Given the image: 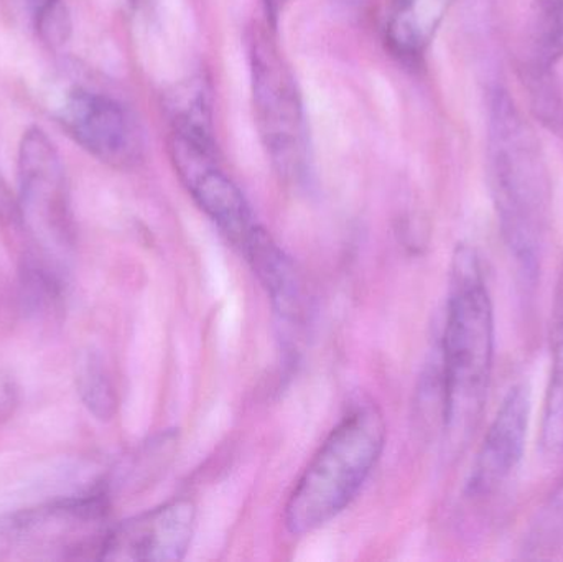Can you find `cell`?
<instances>
[{
	"mask_svg": "<svg viewBox=\"0 0 563 562\" xmlns=\"http://www.w3.org/2000/svg\"><path fill=\"white\" fill-rule=\"evenodd\" d=\"M455 0H390L386 43L404 62H419L442 26Z\"/></svg>",
	"mask_w": 563,
	"mask_h": 562,
	"instance_id": "7c38bea8",
	"label": "cell"
},
{
	"mask_svg": "<svg viewBox=\"0 0 563 562\" xmlns=\"http://www.w3.org/2000/svg\"><path fill=\"white\" fill-rule=\"evenodd\" d=\"M386 434L383 412L374 405L357 406L338 422L288 495V533H313L350 507L383 455Z\"/></svg>",
	"mask_w": 563,
	"mask_h": 562,
	"instance_id": "3957f363",
	"label": "cell"
},
{
	"mask_svg": "<svg viewBox=\"0 0 563 562\" xmlns=\"http://www.w3.org/2000/svg\"><path fill=\"white\" fill-rule=\"evenodd\" d=\"M563 56V0H536L521 71H554Z\"/></svg>",
	"mask_w": 563,
	"mask_h": 562,
	"instance_id": "5bb4252c",
	"label": "cell"
},
{
	"mask_svg": "<svg viewBox=\"0 0 563 562\" xmlns=\"http://www.w3.org/2000/svg\"><path fill=\"white\" fill-rule=\"evenodd\" d=\"M26 2H29L30 10H32L35 23L42 22L46 15L62 7V0H26Z\"/></svg>",
	"mask_w": 563,
	"mask_h": 562,
	"instance_id": "e0dca14e",
	"label": "cell"
},
{
	"mask_svg": "<svg viewBox=\"0 0 563 562\" xmlns=\"http://www.w3.org/2000/svg\"><path fill=\"white\" fill-rule=\"evenodd\" d=\"M241 253L246 256L257 279L269 294L277 316L284 322H300L303 317V293H301L300 279L290 257L271 236L269 231L266 228H260Z\"/></svg>",
	"mask_w": 563,
	"mask_h": 562,
	"instance_id": "8fae6325",
	"label": "cell"
},
{
	"mask_svg": "<svg viewBox=\"0 0 563 562\" xmlns=\"http://www.w3.org/2000/svg\"><path fill=\"white\" fill-rule=\"evenodd\" d=\"M251 48L254 111L261 137L280 175L300 178L307 167V131L294 76L264 35Z\"/></svg>",
	"mask_w": 563,
	"mask_h": 562,
	"instance_id": "8992f818",
	"label": "cell"
},
{
	"mask_svg": "<svg viewBox=\"0 0 563 562\" xmlns=\"http://www.w3.org/2000/svg\"><path fill=\"white\" fill-rule=\"evenodd\" d=\"M76 388L88 411L99 421L114 418L118 393L104 360L96 352L82 353L76 366Z\"/></svg>",
	"mask_w": 563,
	"mask_h": 562,
	"instance_id": "9a60e30c",
	"label": "cell"
},
{
	"mask_svg": "<svg viewBox=\"0 0 563 562\" xmlns=\"http://www.w3.org/2000/svg\"><path fill=\"white\" fill-rule=\"evenodd\" d=\"M58 119L76 144L109 167L131 170L144 158L141 122L111 92L78 86L66 96Z\"/></svg>",
	"mask_w": 563,
	"mask_h": 562,
	"instance_id": "ba28073f",
	"label": "cell"
},
{
	"mask_svg": "<svg viewBox=\"0 0 563 562\" xmlns=\"http://www.w3.org/2000/svg\"><path fill=\"white\" fill-rule=\"evenodd\" d=\"M551 376L542 412L541 444L549 454L563 452V264L552 307Z\"/></svg>",
	"mask_w": 563,
	"mask_h": 562,
	"instance_id": "4fadbf2b",
	"label": "cell"
},
{
	"mask_svg": "<svg viewBox=\"0 0 563 562\" xmlns=\"http://www.w3.org/2000/svg\"><path fill=\"white\" fill-rule=\"evenodd\" d=\"M495 362V312L478 254L460 244L450 267L442 339V422L446 444H465L478 425Z\"/></svg>",
	"mask_w": 563,
	"mask_h": 562,
	"instance_id": "6da1fadb",
	"label": "cell"
},
{
	"mask_svg": "<svg viewBox=\"0 0 563 562\" xmlns=\"http://www.w3.org/2000/svg\"><path fill=\"white\" fill-rule=\"evenodd\" d=\"M16 207L36 253L59 263L75 243V223L65 165L40 128L29 129L20 142Z\"/></svg>",
	"mask_w": 563,
	"mask_h": 562,
	"instance_id": "5b68a950",
	"label": "cell"
},
{
	"mask_svg": "<svg viewBox=\"0 0 563 562\" xmlns=\"http://www.w3.org/2000/svg\"><path fill=\"white\" fill-rule=\"evenodd\" d=\"M531 395L515 385L503 399L476 455L466 492L470 497H488L509 481L521 464L528 438Z\"/></svg>",
	"mask_w": 563,
	"mask_h": 562,
	"instance_id": "30bf717a",
	"label": "cell"
},
{
	"mask_svg": "<svg viewBox=\"0 0 563 562\" xmlns=\"http://www.w3.org/2000/svg\"><path fill=\"white\" fill-rule=\"evenodd\" d=\"M197 527V507L188 498L129 518L109 528L99 560L181 561L187 557Z\"/></svg>",
	"mask_w": 563,
	"mask_h": 562,
	"instance_id": "9c48e42d",
	"label": "cell"
},
{
	"mask_svg": "<svg viewBox=\"0 0 563 562\" xmlns=\"http://www.w3.org/2000/svg\"><path fill=\"white\" fill-rule=\"evenodd\" d=\"M0 221H7V223L20 221L16 200H13L10 191L7 190V185L2 177H0Z\"/></svg>",
	"mask_w": 563,
	"mask_h": 562,
	"instance_id": "2e32d148",
	"label": "cell"
},
{
	"mask_svg": "<svg viewBox=\"0 0 563 562\" xmlns=\"http://www.w3.org/2000/svg\"><path fill=\"white\" fill-rule=\"evenodd\" d=\"M170 154L195 203L233 246L243 250L261 224L243 190L218 165L213 135L172 129Z\"/></svg>",
	"mask_w": 563,
	"mask_h": 562,
	"instance_id": "52a82bcc",
	"label": "cell"
},
{
	"mask_svg": "<svg viewBox=\"0 0 563 562\" xmlns=\"http://www.w3.org/2000/svg\"><path fill=\"white\" fill-rule=\"evenodd\" d=\"M109 505L104 482L78 497L0 518V560H99Z\"/></svg>",
	"mask_w": 563,
	"mask_h": 562,
	"instance_id": "277c9868",
	"label": "cell"
},
{
	"mask_svg": "<svg viewBox=\"0 0 563 562\" xmlns=\"http://www.w3.org/2000/svg\"><path fill=\"white\" fill-rule=\"evenodd\" d=\"M488 139L499 228L519 269L534 280L548 233L551 188L541 145L503 89L493 91L489 102Z\"/></svg>",
	"mask_w": 563,
	"mask_h": 562,
	"instance_id": "7a4b0ae2",
	"label": "cell"
}]
</instances>
